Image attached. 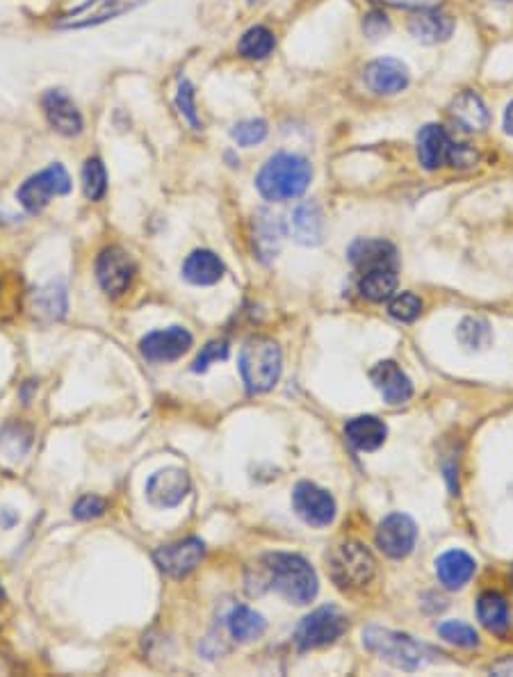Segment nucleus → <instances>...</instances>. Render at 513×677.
I'll return each instance as SVG.
<instances>
[{"label":"nucleus","mask_w":513,"mask_h":677,"mask_svg":"<svg viewBox=\"0 0 513 677\" xmlns=\"http://www.w3.org/2000/svg\"><path fill=\"white\" fill-rule=\"evenodd\" d=\"M256 582L274 589L292 605H308L317 595V575L299 554H267L256 568Z\"/></svg>","instance_id":"1"},{"label":"nucleus","mask_w":513,"mask_h":677,"mask_svg":"<svg viewBox=\"0 0 513 677\" xmlns=\"http://www.w3.org/2000/svg\"><path fill=\"white\" fill-rule=\"evenodd\" d=\"M313 167L297 153H276L256 176V187L267 201H292L308 190Z\"/></svg>","instance_id":"2"},{"label":"nucleus","mask_w":513,"mask_h":677,"mask_svg":"<svg viewBox=\"0 0 513 677\" xmlns=\"http://www.w3.org/2000/svg\"><path fill=\"white\" fill-rule=\"evenodd\" d=\"M281 347L270 338H249L240 352V372L249 393H267L281 377Z\"/></svg>","instance_id":"3"},{"label":"nucleus","mask_w":513,"mask_h":677,"mask_svg":"<svg viewBox=\"0 0 513 677\" xmlns=\"http://www.w3.org/2000/svg\"><path fill=\"white\" fill-rule=\"evenodd\" d=\"M363 643L374 655L402 671H418L420 666H425L429 655L427 648L413 641L409 634L384 630V627H368L363 634Z\"/></svg>","instance_id":"4"},{"label":"nucleus","mask_w":513,"mask_h":677,"mask_svg":"<svg viewBox=\"0 0 513 677\" xmlns=\"http://www.w3.org/2000/svg\"><path fill=\"white\" fill-rule=\"evenodd\" d=\"M329 577L340 589H361L377 573V561L361 543H342L327 557Z\"/></svg>","instance_id":"5"},{"label":"nucleus","mask_w":513,"mask_h":677,"mask_svg":"<svg viewBox=\"0 0 513 677\" xmlns=\"http://www.w3.org/2000/svg\"><path fill=\"white\" fill-rule=\"evenodd\" d=\"M146 3H151V0H85L83 5L73 7L71 12L62 14L60 19H57L55 28L57 30L96 28L108 21L119 19V16L135 12L137 7H142Z\"/></svg>","instance_id":"6"},{"label":"nucleus","mask_w":513,"mask_h":677,"mask_svg":"<svg viewBox=\"0 0 513 677\" xmlns=\"http://www.w3.org/2000/svg\"><path fill=\"white\" fill-rule=\"evenodd\" d=\"M71 176L69 171L64 169L60 162H55V165L46 167L44 171H39V174L30 176L26 183L19 187V192H16V199L23 208L32 215H37V212H42L48 203H51L53 197H64V194L71 192Z\"/></svg>","instance_id":"7"},{"label":"nucleus","mask_w":513,"mask_h":677,"mask_svg":"<svg viewBox=\"0 0 513 677\" xmlns=\"http://www.w3.org/2000/svg\"><path fill=\"white\" fill-rule=\"evenodd\" d=\"M347 630V618L336 607H322L299 623L295 641L299 650H313L338 641Z\"/></svg>","instance_id":"8"},{"label":"nucleus","mask_w":513,"mask_h":677,"mask_svg":"<svg viewBox=\"0 0 513 677\" xmlns=\"http://www.w3.org/2000/svg\"><path fill=\"white\" fill-rule=\"evenodd\" d=\"M135 263L121 247L103 249L96 260V279L110 297H121L135 281Z\"/></svg>","instance_id":"9"},{"label":"nucleus","mask_w":513,"mask_h":677,"mask_svg":"<svg viewBox=\"0 0 513 677\" xmlns=\"http://www.w3.org/2000/svg\"><path fill=\"white\" fill-rule=\"evenodd\" d=\"M292 507H295L297 516L306 525L313 527H327L336 518V502H333V497L324 488L311 484V481L297 484L295 493H292Z\"/></svg>","instance_id":"10"},{"label":"nucleus","mask_w":513,"mask_h":677,"mask_svg":"<svg viewBox=\"0 0 513 677\" xmlns=\"http://www.w3.org/2000/svg\"><path fill=\"white\" fill-rule=\"evenodd\" d=\"M203 554H206L203 541H199V538H185V541L162 545L153 554V559H156L162 573L174 579H183L197 570V566L203 561Z\"/></svg>","instance_id":"11"},{"label":"nucleus","mask_w":513,"mask_h":677,"mask_svg":"<svg viewBox=\"0 0 513 677\" xmlns=\"http://www.w3.org/2000/svg\"><path fill=\"white\" fill-rule=\"evenodd\" d=\"M192 333L183 326H169L165 331H153L140 342L142 356L151 363H169L178 361L183 354L190 352Z\"/></svg>","instance_id":"12"},{"label":"nucleus","mask_w":513,"mask_h":677,"mask_svg":"<svg viewBox=\"0 0 513 677\" xmlns=\"http://www.w3.org/2000/svg\"><path fill=\"white\" fill-rule=\"evenodd\" d=\"M415 538H418V527L406 513H393L377 529L379 550L390 559L409 557Z\"/></svg>","instance_id":"13"},{"label":"nucleus","mask_w":513,"mask_h":677,"mask_svg":"<svg viewBox=\"0 0 513 677\" xmlns=\"http://www.w3.org/2000/svg\"><path fill=\"white\" fill-rule=\"evenodd\" d=\"M42 108L55 133L64 137H78L83 133V114H80L78 105L73 103V99L64 89H48L42 96Z\"/></svg>","instance_id":"14"},{"label":"nucleus","mask_w":513,"mask_h":677,"mask_svg":"<svg viewBox=\"0 0 513 677\" xmlns=\"http://www.w3.org/2000/svg\"><path fill=\"white\" fill-rule=\"evenodd\" d=\"M363 78L365 85H368L374 94L393 96L409 87L411 71L402 60H397V57H379V60H374L365 67Z\"/></svg>","instance_id":"15"},{"label":"nucleus","mask_w":513,"mask_h":677,"mask_svg":"<svg viewBox=\"0 0 513 677\" xmlns=\"http://www.w3.org/2000/svg\"><path fill=\"white\" fill-rule=\"evenodd\" d=\"M190 493V475L183 468H165L146 481V497L156 507H178Z\"/></svg>","instance_id":"16"},{"label":"nucleus","mask_w":513,"mask_h":677,"mask_svg":"<svg viewBox=\"0 0 513 677\" xmlns=\"http://www.w3.org/2000/svg\"><path fill=\"white\" fill-rule=\"evenodd\" d=\"M349 260L358 272H372V269H395L397 249L388 240L361 238L349 247Z\"/></svg>","instance_id":"17"},{"label":"nucleus","mask_w":513,"mask_h":677,"mask_svg":"<svg viewBox=\"0 0 513 677\" xmlns=\"http://www.w3.org/2000/svg\"><path fill=\"white\" fill-rule=\"evenodd\" d=\"M370 379L388 404H404L413 397V383L395 361H381L374 365Z\"/></svg>","instance_id":"18"},{"label":"nucleus","mask_w":513,"mask_h":677,"mask_svg":"<svg viewBox=\"0 0 513 677\" xmlns=\"http://www.w3.org/2000/svg\"><path fill=\"white\" fill-rule=\"evenodd\" d=\"M28 311L35 320L51 324L62 320L67 313V288L62 283H46L32 290L28 297Z\"/></svg>","instance_id":"19"},{"label":"nucleus","mask_w":513,"mask_h":677,"mask_svg":"<svg viewBox=\"0 0 513 677\" xmlns=\"http://www.w3.org/2000/svg\"><path fill=\"white\" fill-rule=\"evenodd\" d=\"M452 140L450 135L445 133L443 126L438 124H427L425 128H420L418 133V160L420 165L427 171H436L441 169L447 160H450V151H452Z\"/></svg>","instance_id":"20"},{"label":"nucleus","mask_w":513,"mask_h":677,"mask_svg":"<svg viewBox=\"0 0 513 677\" xmlns=\"http://www.w3.org/2000/svg\"><path fill=\"white\" fill-rule=\"evenodd\" d=\"M292 238L304 247H317L324 238V215L315 201L299 203L290 222Z\"/></svg>","instance_id":"21"},{"label":"nucleus","mask_w":513,"mask_h":677,"mask_svg":"<svg viewBox=\"0 0 513 677\" xmlns=\"http://www.w3.org/2000/svg\"><path fill=\"white\" fill-rule=\"evenodd\" d=\"M450 112L456 124L468 130V133H482L491 124V112H488L482 96L470 92V89L456 96L450 105Z\"/></svg>","instance_id":"22"},{"label":"nucleus","mask_w":513,"mask_h":677,"mask_svg":"<svg viewBox=\"0 0 513 677\" xmlns=\"http://www.w3.org/2000/svg\"><path fill=\"white\" fill-rule=\"evenodd\" d=\"M409 32L422 44H443L452 37L454 19L438 10H420L411 16Z\"/></svg>","instance_id":"23"},{"label":"nucleus","mask_w":513,"mask_h":677,"mask_svg":"<svg viewBox=\"0 0 513 677\" xmlns=\"http://www.w3.org/2000/svg\"><path fill=\"white\" fill-rule=\"evenodd\" d=\"M477 564L468 552L463 550H450L438 557L436 561V575L441 579V584L450 591H459L466 586L472 575H475Z\"/></svg>","instance_id":"24"},{"label":"nucleus","mask_w":513,"mask_h":677,"mask_svg":"<svg viewBox=\"0 0 513 677\" xmlns=\"http://www.w3.org/2000/svg\"><path fill=\"white\" fill-rule=\"evenodd\" d=\"M345 436L356 450L361 452H374L384 445L388 436L386 424L374 415H358V418L349 420L345 427Z\"/></svg>","instance_id":"25"},{"label":"nucleus","mask_w":513,"mask_h":677,"mask_svg":"<svg viewBox=\"0 0 513 677\" xmlns=\"http://www.w3.org/2000/svg\"><path fill=\"white\" fill-rule=\"evenodd\" d=\"M183 276L192 285H215L224 276V263L208 249L192 251L183 263Z\"/></svg>","instance_id":"26"},{"label":"nucleus","mask_w":513,"mask_h":677,"mask_svg":"<svg viewBox=\"0 0 513 677\" xmlns=\"http://www.w3.org/2000/svg\"><path fill=\"white\" fill-rule=\"evenodd\" d=\"M285 228L281 224V217L272 215L267 210H258L256 222H254V244L258 256L263 260H272L276 258L281 249Z\"/></svg>","instance_id":"27"},{"label":"nucleus","mask_w":513,"mask_h":677,"mask_svg":"<svg viewBox=\"0 0 513 677\" xmlns=\"http://www.w3.org/2000/svg\"><path fill=\"white\" fill-rule=\"evenodd\" d=\"M477 616L486 630L493 634H504L511 623L507 600H504L500 593H493V591H486L479 595Z\"/></svg>","instance_id":"28"},{"label":"nucleus","mask_w":513,"mask_h":677,"mask_svg":"<svg viewBox=\"0 0 513 677\" xmlns=\"http://www.w3.org/2000/svg\"><path fill=\"white\" fill-rule=\"evenodd\" d=\"M226 623H228V632H231L233 639L240 641V643L256 641L267 630L265 618L260 616L258 611L244 607V605L235 607L231 611V614H228V621Z\"/></svg>","instance_id":"29"},{"label":"nucleus","mask_w":513,"mask_h":677,"mask_svg":"<svg viewBox=\"0 0 513 677\" xmlns=\"http://www.w3.org/2000/svg\"><path fill=\"white\" fill-rule=\"evenodd\" d=\"M397 290V274L395 269H372V272H365L361 279V295L365 299L374 301V304H381V301H388L395 295Z\"/></svg>","instance_id":"30"},{"label":"nucleus","mask_w":513,"mask_h":677,"mask_svg":"<svg viewBox=\"0 0 513 677\" xmlns=\"http://www.w3.org/2000/svg\"><path fill=\"white\" fill-rule=\"evenodd\" d=\"M274 46H276L274 32L265 26H254L242 35L238 53L242 57H247V60H265V57L274 51Z\"/></svg>","instance_id":"31"},{"label":"nucleus","mask_w":513,"mask_h":677,"mask_svg":"<svg viewBox=\"0 0 513 677\" xmlns=\"http://www.w3.org/2000/svg\"><path fill=\"white\" fill-rule=\"evenodd\" d=\"M83 187L89 201H101L108 194V171L101 158H89L83 167Z\"/></svg>","instance_id":"32"},{"label":"nucleus","mask_w":513,"mask_h":677,"mask_svg":"<svg viewBox=\"0 0 513 677\" xmlns=\"http://www.w3.org/2000/svg\"><path fill=\"white\" fill-rule=\"evenodd\" d=\"M30 440H32L30 429L23 427V424H7V427L0 431V450L10 456V459H21V456L28 452Z\"/></svg>","instance_id":"33"},{"label":"nucleus","mask_w":513,"mask_h":677,"mask_svg":"<svg viewBox=\"0 0 513 677\" xmlns=\"http://www.w3.org/2000/svg\"><path fill=\"white\" fill-rule=\"evenodd\" d=\"M176 108L178 112L183 114V119L190 124L194 130H201L203 124L199 119V112H197V94H194V85L190 80L183 78L181 83H178V94H176Z\"/></svg>","instance_id":"34"},{"label":"nucleus","mask_w":513,"mask_h":677,"mask_svg":"<svg viewBox=\"0 0 513 677\" xmlns=\"http://www.w3.org/2000/svg\"><path fill=\"white\" fill-rule=\"evenodd\" d=\"M459 340L470 349H482L491 342V329L479 317H468L459 326Z\"/></svg>","instance_id":"35"},{"label":"nucleus","mask_w":513,"mask_h":677,"mask_svg":"<svg viewBox=\"0 0 513 677\" xmlns=\"http://www.w3.org/2000/svg\"><path fill=\"white\" fill-rule=\"evenodd\" d=\"M388 313L395 317L397 322H415L422 313V301L413 295V292H399V295L390 297Z\"/></svg>","instance_id":"36"},{"label":"nucleus","mask_w":513,"mask_h":677,"mask_svg":"<svg viewBox=\"0 0 513 677\" xmlns=\"http://www.w3.org/2000/svg\"><path fill=\"white\" fill-rule=\"evenodd\" d=\"M231 137L238 146H244V149H249V146H256L260 144L267 137V124L263 119H247V121H240V124H235L231 130Z\"/></svg>","instance_id":"37"},{"label":"nucleus","mask_w":513,"mask_h":677,"mask_svg":"<svg viewBox=\"0 0 513 677\" xmlns=\"http://www.w3.org/2000/svg\"><path fill=\"white\" fill-rule=\"evenodd\" d=\"M438 634H441L447 643H454V646H461V648H472L479 643L477 632L461 621L443 623L441 627H438Z\"/></svg>","instance_id":"38"},{"label":"nucleus","mask_w":513,"mask_h":677,"mask_svg":"<svg viewBox=\"0 0 513 677\" xmlns=\"http://www.w3.org/2000/svg\"><path fill=\"white\" fill-rule=\"evenodd\" d=\"M226 358H228V342L226 340H213L201 349V354L197 356V361H194L192 370L194 372H206L210 365L219 363V361H226Z\"/></svg>","instance_id":"39"},{"label":"nucleus","mask_w":513,"mask_h":677,"mask_svg":"<svg viewBox=\"0 0 513 677\" xmlns=\"http://www.w3.org/2000/svg\"><path fill=\"white\" fill-rule=\"evenodd\" d=\"M105 511H108V502L99 495H83L76 504H73V516L78 520L101 518Z\"/></svg>","instance_id":"40"},{"label":"nucleus","mask_w":513,"mask_h":677,"mask_svg":"<svg viewBox=\"0 0 513 677\" xmlns=\"http://www.w3.org/2000/svg\"><path fill=\"white\" fill-rule=\"evenodd\" d=\"M363 30L365 35L372 37V39H379L390 32V21L386 12H379V10H372L368 16L363 19Z\"/></svg>","instance_id":"41"},{"label":"nucleus","mask_w":513,"mask_h":677,"mask_svg":"<svg viewBox=\"0 0 513 677\" xmlns=\"http://www.w3.org/2000/svg\"><path fill=\"white\" fill-rule=\"evenodd\" d=\"M477 151L470 149L468 144H452V151H450V165L452 167H472L477 162Z\"/></svg>","instance_id":"42"},{"label":"nucleus","mask_w":513,"mask_h":677,"mask_svg":"<svg viewBox=\"0 0 513 677\" xmlns=\"http://www.w3.org/2000/svg\"><path fill=\"white\" fill-rule=\"evenodd\" d=\"M377 3L402 7V10H434L441 0H377Z\"/></svg>","instance_id":"43"},{"label":"nucleus","mask_w":513,"mask_h":677,"mask_svg":"<svg viewBox=\"0 0 513 677\" xmlns=\"http://www.w3.org/2000/svg\"><path fill=\"white\" fill-rule=\"evenodd\" d=\"M504 130L513 135V101L507 105V112H504Z\"/></svg>","instance_id":"44"},{"label":"nucleus","mask_w":513,"mask_h":677,"mask_svg":"<svg viewBox=\"0 0 513 677\" xmlns=\"http://www.w3.org/2000/svg\"><path fill=\"white\" fill-rule=\"evenodd\" d=\"M5 602V591H3V586H0V605H3Z\"/></svg>","instance_id":"45"}]
</instances>
